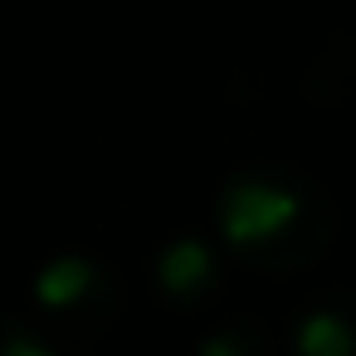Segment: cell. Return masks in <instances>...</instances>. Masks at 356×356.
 Returning <instances> with one entry per match:
<instances>
[{"mask_svg": "<svg viewBox=\"0 0 356 356\" xmlns=\"http://www.w3.org/2000/svg\"><path fill=\"white\" fill-rule=\"evenodd\" d=\"M298 220V195L268 181H239L229 186L225 205H220V229L229 244H264L273 234H283Z\"/></svg>", "mask_w": 356, "mask_h": 356, "instance_id": "obj_1", "label": "cell"}, {"mask_svg": "<svg viewBox=\"0 0 356 356\" xmlns=\"http://www.w3.org/2000/svg\"><path fill=\"white\" fill-rule=\"evenodd\" d=\"M93 288V268L83 259H54L40 278H35V298L44 307H74L83 293Z\"/></svg>", "mask_w": 356, "mask_h": 356, "instance_id": "obj_2", "label": "cell"}, {"mask_svg": "<svg viewBox=\"0 0 356 356\" xmlns=\"http://www.w3.org/2000/svg\"><path fill=\"white\" fill-rule=\"evenodd\" d=\"M161 288H171V293H191V288H200L205 283V273H210V249L200 244V239H176L166 254H161Z\"/></svg>", "mask_w": 356, "mask_h": 356, "instance_id": "obj_3", "label": "cell"}, {"mask_svg": "<svg viewBox=\"0 0 356 356\" xmlns=\"http://www.w3.org/2000/svg\"><path fill=\"white\" fill-rule=\"evenodd\" d=\"M298 356H351V332L332 312H312L298 327Z\"/></svg>", "mask_w": 356, "mask_h": 356, "instance_id": "obj_4", "label": "cell"}, {"mask_svg": "<svg viewBox=\"0 0 356 356\" xmlns=\"http://www.w3.org/2000/svg\"><path fill=\"white\" fill-rule=\"evenodd\" d=\"M0 356H49V351H44V346H35V341H25V337H20V341H10V346H6V351H0Z\"/></svg>", "mask_w": 356, "mask_h": 356, "instance_id": "obj_5", "label": "cell"}, {"mask_svg": "<svg viewBox=\"0 0 356 356\" xmlns=\"http://www.w3.org/2000/svg\"><path fill=\"white\" fill-rule=\"evenodd\" d=\"M200 356H239V351H234L225 337H215V341H205V346H200Z\"/></svg>", "mask_w": 356, "mask_h": 356, "instance_id": "obj_6", "label": "cell"}]
</instances>
